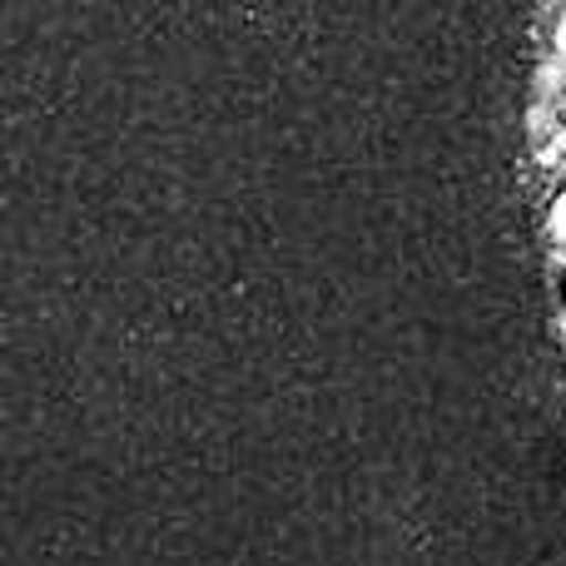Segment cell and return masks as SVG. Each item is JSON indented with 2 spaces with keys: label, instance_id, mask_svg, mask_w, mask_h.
I'll return each instance as SVG.
<instances>
[{
  "label": "cell",
  "instance_id": "obj_3",
  "mask_svg": "<svg viewBox=\"0 0 566 566\" xmlns=\"http://www.w3.org/2000/svg\"><path fill=\"white\" fill-rule=\"evenodd\" d=\"M562 293H566V289H562Z\"/></svg>",
  "mask_w": 566,
  "mask_h": 566
},
{
  "label": "cell",
  "instance_id": "obj_1",
  "mask_svg": "<svg viewBox=\"0 0 566 566\" xmlns=\"http://www.w3.org/2000/svg\"><path fill=\"white\" fill-rule=\"evenodd\" d=\"M552 234H557L562 244H566V195L557 199V205H552Z\"/></svg>",
  "mask_w": 566,
  "mask_h": 566
},
{
  "label": "cell",
  "instance_id": "obj_2",
  "mask_svg": "<svg viewBox=\"0 0 566 566\" xmlns=\"http://www.w3.org/2000/svg\"><path fill=\"white\" fill-rule=\"evenodd\" d=\"M557 50L566 55V15H562V25H557Z\"/></svg>",
  "mask_w": 566,
  "mask_h": 566
}]
</instances>
